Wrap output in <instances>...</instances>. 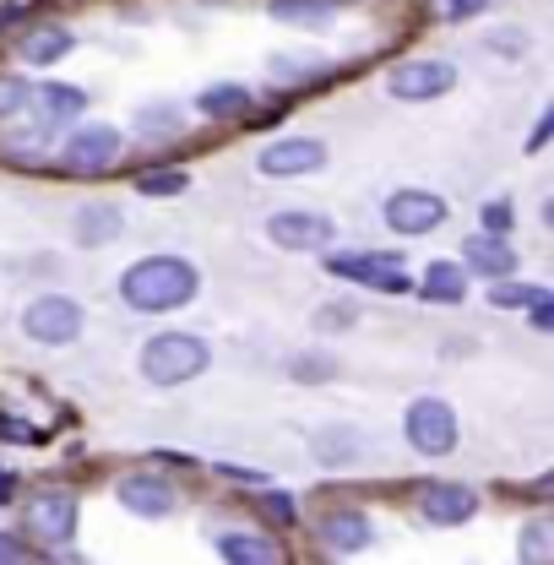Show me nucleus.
Wrapping results in <instances>:
<instances>
[{
	"label": "nucleus",
	"mask_w": 554,
	"mask_h": 565,
	"mask_svg": "<svg viewBox=\"0 0 554 565\" xmlns=\"http://www.w3.org/2000/svg\"><path fill=\"white\" fill-rule=\"evenodd\" d=\"M424 299H435V305H457L462 294H468V267H457V262H435V267H424V288H418Z\"/></svg>",
	"instance_id": "obj_20"
},
{
	"label": "nucleus",
	"mask_w": 554,
	"mask_h": 565,
	"mask_svg": "<svg viewBox=\"0 0 554 565\" xmlns=\"http://www.w3.org/2000/svg\"><path fill=\"white\" fill-rule=\"evenodd\" d=\"M120 152H126V137L115 126H76V137L66 141V169H76V174H104Z\"/></svg>",
	"instance_id": "obj_7"
},
{
	"label": "nucleus",
	"mask_w": 554,
	"mask_h": 565,
	"mask_svg": "<svg viewBox=\"0 0 554 565\" xmlns=\"http://www.w3.org/2000/svg\"><path fill=\"white\" fill-rule=\"evenodd\" d=\"M418 511H424L429 522H440V527H457V522H468V516L479 511V494L468 490V484H424Z\"/></svg>",
	"instance_id": "obj_12"
},
{
	"label": "nucleus",
	"mask_w": 554,
	"mask_h": 565,
	"mask_svg": "<svg viewBox=\"0 0 554 565\" xmlns=\"http://www.w3.org/2000/svg\"><path fill=\"white\" fill-rule=\"evenodd\" d=\"M522 565H554V522L550 516H533L522 527Z\"/></svg>",
	"instance_id": "obj_22"
},
{
	"label": "nucleus",
	"mask_w": 554,
	"mask_h": 565,
	"mask_svg": "<svg viewBox=\"0 0 554 565\" xmlns=\"http://www.w3.org/2000/svg\"><path fill=\"white\" fill-rule=\"evenodd\" d=\"M489 0H446V17H479Z\"/></svg>",
	"instance_id": "obj_36"
},
{
	"label": "nucleus",
	"mask_w": 554,
	"mask_h": 565,
	"mask_svg": "<svg viewBox=\"0 0 554 565\" xmlns=\"http://www.w3.org/2000/svg\"><path fill=\"white\" fill-rule=\"evenodd\" d=\"M403 435H408V446H414L418 457H446L457 446V414H451V403L418 397L414 408H408V419H403Z\"/></svg>",
	"instance_id": "obj_4"
},
{
	"label": "nucleus",
	"mask_w": 554,
	"mask_h": 565,
	"mask_svg": "<svg viewBox=\"0 0 554 565\" xmlns=\"http://www.w3.org/2000/svg\"><path fill=\"white\" fill-rule=\"evenodd\" d=\"M381 217H386L392 234H408V239H414V234H435V228L446 223V202H440L435 191H392Z\"/></svg>",
	"instance_id": "obj_5"
},
{
	"label": "nucleus",
	"mask_w": 554,
	"mask_h": 565,
	"mask_svg": "<svg viewBox=\"0 0 554 565\" xmlns=\"http://www.w3.org/2000/svg\"><path fill=\"white\" fill-rule=\"evenodd\" d=\"M28 93H33V87H28L22 76H0V120H6V115H22V109H28Z\"/></svg>",
	"instance_id": "obj_28"
},
{
	"label": "nucleus",
	"mask_w": 554,
	"mask_h": 565,
	"mask_svg": "<svg viewBox=\"0 0 554 565\" xmlns=\"http://www.w3.org/2000/svg\"><path fill=\"white\" fill-rule=\"evenodd\" d=\"M550 126H554V115L544 109V115H539V126H533V137H528V147H533V152H539V147L550 141Z\"/></svg>",
	"instance_id": "obj_37"
},
{
	"label": "nucleus",
	"mask_w": 554,
	"mask_h": 565,
	"mask_svg": "<svg viewBox=\"0 0 554 565\" xmlns=\"http://www.w3.org/2000/svg\"><path fill=\"white\" fill-rule=\"evenodd\" d=\"M137 191L141 196H180V191H185V174H180V169H174V174H141Z\"/></svg>",
	"instance_id": "obj_30"
},
{
	"label": "nucleus",
	"mask_w": 554,
	"mask_h": 565,
	"mask_svg": "<svg viewBox=\"0 0 554 565\" xmlns=\"http://www.w3.org/2000/svg\"><path fill=\"white\" fill-rule=\"evenodd\" d=\"M316 457L327 462V468H343L359 457V435L353 429H327V435H316Z\"/></svg>",
	"instance_id": "obj_23"
},
{
	"label": "nucleus",
	"mask_w": 554,
	"mask_h": 565,
	"mask_svg": "<svg viewBox=\"0 0 554 565\" xmlns=\"http://www.w3.org/2000/svg\"><path fill=\"white\" fill-rule=\"evenodd\" d=\"M462 267L468 273H479V278H511L516 273V250L500 239V234H468V245H462Z\"/></svg>",
	"instance_id": "obj_13"
},
{
	"label": "nucleus",
	"mask_w": 554,
	"mask_h": 565,
	"mask_svg": "<svg viewBox=\"0 0 554 565\" xmlns=\"http://www.w3.org/2000/svg\"><path fill=\"white\" fill-rule=\"evenodd\" d=\"M511 228H516V207L505 196L484 202V234H511Z\"/></svg>",
	"instance_id": "obj_29"
},
{
	"label": "nucleus",
	"mask_w": 554,
	"mask_h": 565,
	"mask_svg": "<svg viewBox=\"0 0 554 565\" xmlns=\"http://www.w3.org/2000/svg\"><path fill=\"white\" fill-rule=\"evenodd\" d=\"M22 332L44 349H66V343L82 338V305L66 299V294H44L22 310Z\"/></svg>",
	"instance_id": "obj_3"
},
{
	"label": "nucleus",
	"mask_w": 554,
	"mask_h": 565,
	"mask_svg": "<svg viewBox=\"0 0 554 565\" xmlns=\"http://www.w3.org/2000/svg\"><path fill=\"white\" fill-rule=\"evenodd\" d=\"M120 505L126 511H137V516H169L174 511V490L163 484V479H152V473H131V479H120Z\"/></svg>",
	"instance_id": "obj_15"
},
{
	"label": "nucleus",
	"mask_w": 554,
	"mask_h": 565,
	"mask_svg": "<svg viewBox=\"0 0 554 565\" xmlns=\"http://www.w3.org/2000/svg\"><path fill=\"white\" fill-rule=\"evenodd\" d=\"M202 288V273L185 262V256H147L137 262L126 278H120V299L141 310V316H163V310H180L191 305Z\"/></svg>",
	"instance_id": "obj_1"
},
{
	"label": "nucleus",
	"mask_w": 554,
	"mask_h": 565,
	"mask_svg": "<svg viewBox=\"0 0 554 565\" xmlns=\"http://www.w3.org/2000/svg\"><path fill=\"white\" fill-rule=\"evenodd\" d=\"M196 109H202L207 120H239V115L256 109V98H251V87H239V82H212V87H202Z\"/></svg>",
	"instance_id": "obj_16"
},
{
	"label": "nucleus",
	"mask_w": 554,
	"mask_h": 565,
	"mask_svg": "<svg viewBox=\"0 0 554 565\" xmlns=\"http://www.w3.org/2000/svg\"><path fill=\"white\" fill-rule=\"evenodd\" d=\"M294 375H299V381H332V375H338V359H327V353H299V359H294Z\"/></svg>",
	"instance_id": "obj_27"
},
{
	"label": "nucleus",
	"mask_w": 554,
	"mask_h": 565,
	"mask_svg": "<svg viewBox=\"0 0 554 565\" xmlns=\"http://www.w3.org/2000/svg\"><path fill=\"white\" fill-rule=\"evenodd\" d=\"M217 555L228 565H277V544L262 533H223L217 539Z\"/></svg>",
	"instance_id": "obj_19"
},
{
	"label": "nucleus",
	"mask_w": 554,
	"mask_h": 565,
	"mask_svg": "<svg viewBox=\"0 0 554 565\" xmlns=\"http://www.w3.org/2000/svg\"><path fill=\"white\" fill-rule=\"evenodd\" d=\"M147 137H174L180 131V109L174 104H163V109H141V120H137Z\"/></svg>",
	"instance_id": "obj_26"
},
{
	"label": "nucleus",
	"mask_w": 554,
	"mask_h": 565,
	"mask_svg": "<svg viewBox=\"0 0 554 565\" xmlns=\"http://www.w3.org/2000/svg\"><path fill=\"white\" fill-rule=\"evenodd\" d=\"M451 87H457V71L446 66V61H408V66H397L386 76V93L403 98V104L440 98V93H451Z\"/></svg>",
	"instance_id": "obj_6"
},
{
	"label": "nucleus",
	"mask_w": 554,
	"mask_h": 565,
	"mask_svg": "<svg viewBox=\"0 0 554 565\" xmlns=\"http://www.w3.org/2000/svg\"><path fill=\"white\" fill-rule=\"evenodd\" d=\"M207 364H212V349H207V338H196V332H158L141 349V375L152 386H185Z\"/></svg>",
	"instance_id": "obj_2"
},
{
	"label": "nucleus",
	"mask_w": 554,
	"mask_h": 565,
	"mask_svg": "<svg viewBox=\"0 0 554 565\" xmlns=\"http://www.w3.org/2000/svg\"><path fill=\"white\" fill-rule=\"evenodd\" d=\"M327 273L338 278H359V282H375L381 294H408L414 282L397 273V256H327Z\"/></svg>",
	"instance_id": "obj_11"
},
{
	"label": "nucleus",
	"mask_w": 554,
	"mask_h": 565,
	"mask_svg": "<svg viewBox=\"0 0 554 565\" xmlns=\"http://www.w3.org/2000/svg\"><path fill=\"white\" fill-rule=\"evenodd\" d=\"M332 11H338V0H273L277 22H321Z\"/></svg>",
	"instance_id": "obj_24"
},
{
	"label": "nucleus",
	"mask_w": 554,
	"mask_h": 565,
	"mask_svg": "<svg viewBox=\"0 0 554 565\" xmlns=\"http://www.w3.org/2000/svg\"><path fill=\"white\" fill-rule=\"evenodd\" d=\"M0 505H11V473H0Z\"/></svg>",
	"instance_id": "obj_38"
},
{
	"label": "nucleus",
	"mask_w": 554,
	"mask_h": 565,
	"mask_svg": "<svg viewBox=\"0 0 554 565\" xmlns=\"http://www.w3.org/2000/svg\"><path fill=\"white\" fill-rule=\"evenodd\" d=\"M267 511H273L277 522H294V511H299V505H294L288 494H267Z\"/></svg>",
	"instance_id": "obj_34"
},
{
	"label": "nucleus",
	"mask_w": 554,
	"mask_h": 565,
	"mask_svg": "<svg viewBox=\"0 0 554 565\" xmlns=\"http://www.w3.org/2000/svg\"><path fill=\"white\" fill-rule=\"evenodd\" d=\"M71 44H76V39H71L66 28H33V33L22 39V55H28L33 66H55L61 55H71Z\"/></svg>",
	"instance_id": "obj_21"
},
{
	"label": "nucleus",
	"mask_w": 554,
	"mask_h": 565,
	"mask_svg": "<svg viewBox=\"0 0 554 565\" xmlns=\"http://www.w3.org/2000/svg\"><path fill=\"white\" fill-rule=\"evenodd\" d=\"M28 527H33V539H44V544H71L76 539V494L66 490H50L39 494L33 505H28Z\"/></svg>",
	"instance_id": "obj_10"
},
{
	"label": "nucleus",
	"mask_w": 554,
	"mask_h": 565,
	"mask_svg": "<svg viewBox=\"0 0 554 565\" xmlns=\"http://www.w3.org/2000/svg\"><path fill=\"white\" fill-rule=\"evenodd\" d=\"M0 565H28V550L11 533H0Z\"/></svg>",
	"instance_id": "obj_33"
},
{
	"label": "nucleus",
	"mask_w": 554,
	"mask_h": 565,
	"mask_svg": "<svg viewBox=\"0 0 554 565\" xmlns=\"http://www.w3.org/2000/svg\"><path fill=\"white\" fill-rule=\"evenodd\" d=\"M539 299H550V288H544V282H505V288H494V294H489V305H500V310L539 305Z\"/></svg>",
	"instance_id": "obj_25"
},
{
	"label": "nucleus",
	"mask_w": 554,
	"mask_h": 565,
	"mask_svg": "<svg viewBox=\"0 0 554 565\" xmlns=\"http://www.w3.org/2000/svg\"><path fill=\"white\" fill-rule=\"evenodd\" d=\"M332 217L327 212H273L267 217V239L283 245V250H321L332 245Z\"/></svg>",
	"instance_id": "obj_8"
},
{
	"label": "nucleus",
	"mask_w": 554,
	"mask_h": 565,
	"mask_svg": "<svg viewBox=\"0 0 554 565\" xmlns=\"http://www.w3.org/2000/svg\"><path fill=\"white\" fill-rule=\"evenodd\" d=\"M120 228H126V212L115 202H87L76 212V245H109Z\"/></svg>",
	"instance_id": "obj_17"
},
{
	"label": "nucleus",
	"mask_w": 554,
	"mask_h": 565,
	"mask_svg": "<svg viewBox=\"0 0 554 565\" xmlns=\"http://www.w3.org/2000/svg\"><path fill=\"white\" fill-rule=\"evenodd\" d=\"M321 539H327L338 555H364V550H370V539H375V527H370V516H364V511L338 505V511H327V522H321Z\"/></svg>",
	"instance_id": "obj_14"
},
{
	"label": "nucleus",
	"mask_w": 554,
	"mask_h": 565,
	"mask_svg": "<svg viewBox=\"0 0 554 565\" xmlns=\"http://www.w3.org/2000/svg\"><path fill=\"white\" fill-rule=\"evenodd\" d=\"M533 332H554V305L550 299H539V305H533Z\"/></svg>",
	"instance_id": "obj_35"
},
{
	"label": "nucleus",
	"mask_w": 554,
	"mask_h": 565,
	"mask_svg": "<svg viewBox=\"0 0 554 565\" xmlns=\"http://www.w3.org/2000/svg\"><path fill=\"white\" fill-rule=\"evenodd\" d=\"M327 163V147L316 137H283L273 141L262 158H256V169L267 174V180H288V174H316Z\"/></svg>",
	"instance_id": "obj_9"
},
{
	"label": "nucleus",
	"mask_w": 554,
	"mask_h": 565,
	"mask_svg": "<svg viewBox=\"0 0 554 565\" xmlns=\"http://www.w3.org/2000/svg\"><path fill=\"white\" fill-rule=\"evenodd\" d=\"M489 50H500V55H522V50H528V33H516V28H511V33H489Z\"/></svg>",
	"instance_id": "obj_32"
},
{
	"label": "nucleus",
	"mask_w": 554,
	"mask_h": 565,
	"mask_svg": "<svg viewBox=\"0 0 554 565\" xmlns=\"http://www.w3.org/2000/svg\"><path fill=\"white\" fill-rule=\"evenodd\" d=\"M28 104H39L44 120L55 126V120H71V115L87 109V93H82V87H61V82H39V87L28 93Z\"/></svg>",
	"instance_id": "obj_18"
},
{
	"label": "nucleus",
	"mask_w": 554,
	"mask_h": 565,
	"mask_svg": "<svg viewBox=\"0 0 554 565\" xmlns=\"http://www.w3.org/2000/svg\"><path fill=\"white\" fill-rule=\"evenodd\" d=\"M353 321H359L353 305H327V310L316 316V327H353Z\"/></svg>",
	"instance_id": "obj_31"
}]
</instances>
